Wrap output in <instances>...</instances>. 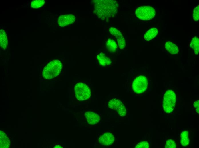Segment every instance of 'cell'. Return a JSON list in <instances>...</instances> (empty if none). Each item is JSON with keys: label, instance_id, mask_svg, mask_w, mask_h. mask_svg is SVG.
<instances>
[{"label": "cell", "instance_id": "obj_20", "mask_svg": "<svg viewBox=\"0 0 199 148\" xmlns=\"http://www.w3.org/2000/svg\"><path fill=\"white\" fill-rule=\"evenodd\" d=\"M133 147L136 148H148L150 147V143L146 141H140L134 145Z\"/></svg>", "mask_w": 199, "mask_h": 148}, {"label": "cell", "instance_id": "obj_17", "mask_svg": "<svg viewBox=\"0 0 199 148\" xmlns=\"http://www.w3.org/2000/svg\"><path fill=\"white\" fill-rule=\"evenodd\" d=\"M158 32V30L157 28H152L145 33L144 35V38L146 41L150 40L156 36Z\"/></svg>", "mask_w": 199, "mask_h": 148}, {"label": "cell", "instance_id": "obj_22", "mask_svg": "<svg viewBox=\"0 0 199 148\" xmlns=\"http://www.w3.org/2000/svg\"><path fill=\"white\" fill-rule=\"evenodd\" d=\"M199 6L198 5L193 10L192 15L193 19L195 21H198L199 20Z\"/></svg>", "mask_w": 199, "mask_h": 148}, {"label": "cell", "instance_id": "obj_3", "mask_svg": "<svg viewBox=\"0 0 199 148\" xmlns=\"http://www.w3.org/2000/svg\"><path fill=\"white\" fill-rule=\"evenodd\" d=\"M62 68L61 62L58 59L50 61L43 68L42 75L45 79H50L58 75Z\"/></svg>", "mask_w": 199, "mask_h": 148}, {"label": "cell", "instance_id": "obj_7", "mask_svg": "<svg viewBox=\"0 0 199 148\" xmlns=\"http://www.w3.org/2000/svg\"><path fill=\"white\" fill-rule=\"evenodd\" d=\"M136 17L142 20H148L153 18L156 15L154 8L149 6H140L137 8L135 11Z\"/></svg>", "mask_w": 199, "mask_h": 148}, {"label": "cell", "instance_id": "obj_11", "mask_svg": "<svg viewBox=\"0 0 199 148\" xmlns=\"http://www.w3.org/2000/svg\"><path fill=\"white\" fill-rule=\"evenodd\" d=\"M96 59L99 65L102 67L107 68L112 65L111 59L103 52H100L97 55Z\"/></svg>", "mask_w": 199, "mask_h": 148}, {"label": "cell", "instance_id": "obj_21", "mask_svg": "<svg viewBox=\"0 0 199 148\" xmlns=\"http://www.w3.org/2000/svg\"><path fill=\"white\" fill-rule=\"evenodd\" d=\"M177 147L175 142L171 139H168L166 141L165 147L166 148H175Z\"/></svg>", "mask_w": 199, "mask_h": 148}, {"label": "cell", "instance_id": "obj_5", "mask_svg": "<svg viewBox=\"0 0 199 148\" xmlns=\"http://www.w3.org/2000/svg\"><path fill=\"white\" fill-rule=\"evenodd\" d=\"M74 91L75 96L79 101H83L88 100L91 96L90 87L82 82H79L75 85Z\"/></svg>", "mask_w": 199, "mask_h": 148}, {"label": "cell", "instance_id": "obj_9", "mask_svg": "<svg viewBox=\"0 0 199 148\" xmlns=\"http://www.w3.org/2000/svg\"><path fill=\"white\" fill-rule=\"evenodd\" d=\"M109 32L116 38L118 47L121 50H124L126 46V41L120 31L116 28L111 27L109 29Z\"/></svg>", "mask_w": 199, "mask_h": 148}, {"label": "cell", "instance_id": "obj_18", "mask_svg": "<svg viewBox=\"0 0 199 148\" xmlns=\"http://www.w3.org/2000/svg\"><path fill=\"white\" fill-rule=\"evenodd\" d=\"M199 39L198 37H193L189 44V47L192 50L195 55H198L199 50Z\"/></svg>", "mask_w": 199, "mask_h": 148}, {"label": "cell", "instance_id": "obj_15", "mask_svg": "<svg viewBox=\"0 0 199 148\" xmlns=\"http://www.w3.org/2000/svg\"><path fill=\"white\" fill-rule=\"evenodd\" d=\"M190 134L188 130L182 131L181 133L180 142L183 147H186L189 145L190 142Z\"/></svg>", "mask_w": 199, "mask_h": 148}, {"label": "cell", "instance_id": "obj_10", "mask_svg": "<svg viewBox=\"0 0 199 148\" xmlns=\"http://www.w3.org/2000/svg\"><path fill=\"white\" fill-rule=\"evenodd\" d=\"M84 116L87 122L92 125L97 124L101 120L100 114L94 111H86L84 113Z\"/></svg>", "mask_w": 199, "mask_h": 148}, {"label": "cell", "instance_id": "obj_4", "mask_svg": "<svg viewBox=\"0 0 199 148\" xmlns=\"http://www.w3.org/2000/svg\"><path fill=\"white\" fill-rule=\"evenodd\" d=\"M176 101L175 91L171 89L166 90L162 98V107L164 112L167 114L172 112L175 108Z\"/></svg>", "mask_w": 199, "mask_h": 148}, {"label": "cell", "instance_id": "obj_2", "mask_svg": "<svg viewBox=\"0 0 199 148\" xmlns=\"http://www.w3.org/2000/svg\"><path fill=\"white\" fill-rule=\"evenodd\" d=\"M94 13L102 20L114 17L117 13L118 5L114 0H95Z\"/></svg>", "mask_w": 199, "mask_h": 148}, {"label": "cell", "instance_id": "obj_24", "mask_svg": "<svg viewBox=\"0 0 199 148\" xmlns=\"http://www.w3.org/2000/svg\"><path fill=\"white\" fill-rule=\"evenodd\" d=\"M54 148H62V146L59 145H56L54 147Z\"/></svg>", "mask_w": 199, "mask_h": 148}, {"label": "cell", "instance_id": "obj_23", "mask_svg": "<svg viewBox=\"0 0 199 148\" xmlns=\"http://www.w3.org/2000/svg\"><path fill=\"white\" fill-rule=\"evenodd\" d=\"M199 100L197 99L195 100L193 102V105L194 108L197 114L199 113Z\"/></svg>", "mask_w": 199, "mask_h": 148}, {"label": "cell", "instance_id": "obj_1", "mask_svg": "<svg viewBox=\"0 0 199 148\" xmlns=\"http://www.w3.org/2000/svg\"><path fill=\"white\" fill-rule=\"evenodd\" d=\"M126 88L134 96L141 95L148 90L151 77L144 70L130 69L126 76Z\"/></svg>", "mask_w": 199, "mask_h": 148}, {"label": "cell", "instance_id": "obj_16", "mask_svg": "<svg viewBox=\"0 0 199 148\" xmlns=\"http://www.w3.org/2000/svg\"><path fill=\"white\" fill-rule=\"evenodd\" d=\"M165 49L172 54H176L179 51L178 46L175 42L167 41L165 44Z\"/></svg>", "mask_w": 199, "mask_h": 148}, {"label": "cell", "instance_id": "obj_12", "mask_svg": "<svg viewBox=\"0 0 199 148\" xmlns=\"http://www.w3.org/2000/svg\"><path fill=\"white\" fill-rule=\"evenodd\" d=\"M75 16L72 14L61 15L58 20V24L60 27H64L71 24L75 20Z\"/></svg>", "mask_w": 199, "mask_h": 148}, {"label": "cell", "instance_id": "obj_19", "mask_svg": "<svg viewBox=\"0 0 199 148\" xmlns=\"http://www.w3.org/2000/svg\"><path fill=\"white\" fill-rule=\"evenodd\" d=\"M45 3L44 0H34L32 1L31 3V7L37 9L41 7Z\"/></svg>", "mask_w": 199, "mask_h": 148}, {"label": "cell", "instance_id": "obj_14", "mask_svg": "<svg viewBox=\"0 0 199 148\" xmlns=\"http://www.w3.org/2000/svg\"><path fill=\"white\" fill-rule=\"evenodd\" d=\"M106 47L108 52L113 54L115 53L117 51L118 46L114 40L112 38H109L106 42Z\"/></svg>", "mask_w": 199, "mask_h": 148}, {"label": "cell", "instance_id": "obj_13", "mask_svg": "<svg viewBox=\"0 0 199 148\" xmlns=\"http://www.w3.org/2000/svg\"><path fill=\"white\" fill-rule=\"evenodd\" d=\"M0 44L2 49L5 50L9 45L8 36L5 31L3 29L0 30Z\"/></svg>", "mask_w": 199, "mask_h": 148}, {"label": "cell", "instance_id": "obj_6", "mask_svg": "<svg viewBox=\"0 0 199 148\" xmlns=\"http://www.w3.org/2000/svg\"><path fill=\"white\" fill-rule=\"evenodd\" d=\"M109 108L116 111L120 116H125L127 113L126 106L122 100L118 97H114L108 103Z\"/></svg>", "mask_w": 199, "mask_h": 148}, {"label": "cell", "instance_id": "obj_8", "mask_svg": "<svg viewBox=\"0 0 199 148\" xmlns=\"http://www.w3.org/2000/svg\"><path fill=\"white\" fill-rule=\"evenodd\" d=\"M115 135L110 131H106L100 135L98 138L100 145L104 146H110L114 144L116 141Z\"/></svg>", "mask_w": 199, "mask_h": 148}]
</instances>
